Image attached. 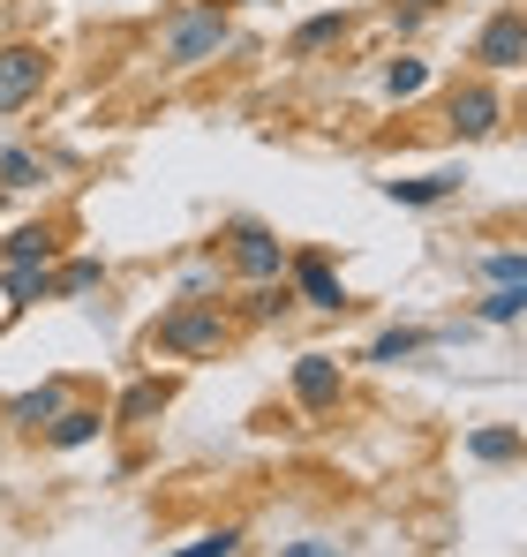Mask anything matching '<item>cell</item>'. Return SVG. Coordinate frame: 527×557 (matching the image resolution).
I'll return each instance as SVG.
<instances>
[{
  "instance_id": "6da1fadb",
  "label": "cell",
  "mask_w": 527,
  "mask_h": 557,
  "mask_svg": "<svg viewBox=\"0 0 527 557\" xmlns=\"http://www.w3.org/2000/svg\"><path fill=\"white\" fill-rule=\"evenodd\" d=\"M226 347H234V309L226 301H174L144 332V355H174V362H204V355H226Z\"/></svg>"
},
{
  "instance_id": "7a4b0ae2",
  "label": "cell",
  "mask_w": 527,
  "mask_h": 557,
  "mask_svg": "<svg viewBox=\"0 0 527 557\" xmlns=\"http://www.w3.org/2000/svg\"><path fill=\"white\" fill-rule=\"evenodd\" d=\"M226 46H234V8H219V0H181L174 15H167V30H159L167 69H204Z\"/></svg>"
},
{
  "instance_id": "3957f363",
  "label": "cell",
  "mask_w": 527,
  "mask_h": 557,
  "mask_svg": "<svg viewBox=\"0 0 527 557\" xmlns=\"http://www.w3.org/2000/svg\"><path fill=\"white\" fill-rule=\"evenodd\" d=\"M444 128H452L459 144H482V136H498V128H505V91H498L490 76H467V84H452V98H444Z\"/></svg>"
},
{
  "instance_id": "277c9868",
  "label": "cell",
  "mask_w": 527,
  "mask_h": 557,
  "mask_svg": "<svg viewBox=\"0 0 527 557\" xmlns=\"http://www.w3.org/2000/svg\"><path fill=\"white\" fill-rule=\"evenodd\" d=\"M219 242H226V264L249 278V286H257V278H286V257H294V249H286L264 219H234Z\"/></svg>"
},
{
  "instance_id": "5b68a950",
  "label": "cell",
  "mask_w": 527,
  "mask_h": 557,
  "mask_svg": "<svg viewBox=\"0 0 527 557\" xmlns=\"http://www.w3.org/2000/svg\"><path fill=\"white\" fill-rule=\"evenodd\" d=\"M53 76V53L30 46V38H0V113H23L30 98L46 91Z\"/></svg>"
},
{
  "instance_id": "8992f818",
  "label": "cell",
  "mask_w": 527,
  "mask_h": 557,
  "mask_svg": "<svg viewBox=\"0 0 527 557\" xmlns=\"http://www.w3.org/2000/svg\"><path fill=\"white\" fill-rule=\"evenodd\" d=\"M286 286H294V301H302V309H324V317H347V309H354L347 278L332 272V257H324V249L286 257Z\"/></svg>"
},
{
  "instance_id": "52a82bcc",
  "label": "cell",
  "mask_w": 527,
  "mask_h": 557,
  "mask_svg": "<svg viewBox=\"0 0 527 557\" xmlns=\"http://www.w3.org/2000/svg\"><path fill=\"white\" fill-rule=\"evenodd\" d=\"M286 384H294V407H302V414H332V407L347 399V370H340V355H302Z\"/></svg>"
},
{
  "instance_id": "ba28073f",
  "label": "cell",
  "mask_w": 527,
  "mask_h": 557,
  "mask_svg": "<svg viewBox=\"0 0 527 557\" xmlns=\"http://www.w3.org/2000/svg\"><path fill=\"white\" fill-rule=\"evenodd\" d=\"M475 61H482L490 76H505V69H527V15H520V8H498V15L475 30Z\"/></svg>"
},
{
  "instance_id": "9c48e42d",
  "label": "cell",
  "mask_w": 527,
  "mask_h": 557,
  "mask_svg": "<svg viewBox=\"0 0 527 557\" xmlns=\"http://www.w3.org/2000/svg\"><path fill=\"white\" fill-rule=\"evenodd\" d=\"M167 407H174V384H167V376H136V384L106 407V422H113V430H144V422H159Z\"/></svg>"
},
{
  "instance_id": "30bf717a",
  "label": "cell",
  "mask_w": 527,
  "mask_h": 557,
  "mask_svg": "<svg viewBox=\"0 0 527 557\" xmlns=\"http://www.w3.org/2000/svg\"><path fill=\"white\" fill-rule=\"evenodd\" d=\"M69 226L61 219H38V226H15V234H0V264H61V242Z\"/></svg>"
},
{
  "instance_id": "8fae6325",
  "label": "cell",
  "mask_w": 527,
  "mask_h": 557,
  "mask_svg": "<svg viewBox=\"0 0 527 557\" xmlns=\"http://www.w3.org/2000/svg\"><path fill=\"white\" fill-rule=\"evenodd\" d=\"M467 188V166H438V174H407V182H384L392 203H407V211H430V203H452Z\"/></svg>"
},
{
  "instance_id": "7c38bea8",
  "label": "cell",
  "mask_w": 527,
  "mask_h": 557,
  "mask_svg": "<svg viewBox=\"0 0 527 557\" xmlns=\"http://www.w3.org/2000/svg\"><path fill=\"white\" fill-rule=\"evenodd\" d=\"M98 430H113V422H106V407H90V399H69V407H61V414H53L38 437H46L53 453H76V445H90Z\"/></svg>"
},
{
  "instance_id": "4fadbf2b",
  "label": "cell",
  "mask_w": 527,
  "mask_h": 557,
  "mask_svg": "<svg viewBox=\"0 0 527 557\" xmlns=\"http://www.w3.org/2000/svg\"><path fill=\"white\" fill-rule=\"evenodd\" d=\"M354 30V15L347 8H324V15H309V23H294V38H286V53L294 61H317V53H332L340 38Z\"/></svg>"
},
{
  "instance_id": "5bb4252c",
  "label": "cell",
  "mask_w": 527,
  "mask_h": 557,
  "mask_svg": "<svg viewBox=\"0 0 527 557\" xmlns=\"http://www.w3.org/2000/svg\"><path fill=\"white\" fill-rule=\"evenodd\" d=\"M302 301H294V286L286 278H257L242 301H234V324H279V317H294Z\"/></svg>"
},
{
  "instance_id": "9a60e30c",
  "label": "cell",
  "mask_w": 527,
  "mask_h": 557,
  "mask_svg": "<svg viewBox=\"0 0 527 557\" xmlns=\"http://www.w3.org/2000/svg\"><path fill=\"white\" fill-rule=\"evenodd\" d=\"M61 407H69V384H38V392H15V399H8L0 414H8L15 430H46V422H53Z\"/></svg>"
},
{
  "instance_id": "2e32d148",
  "label": "cell",
  "mask_w": 527,
  "mask_h": 557,
  "mask_svg": "<svg viewBox=\"0 0 527 557\" xmlns=\"http://www.w3.org/2000/svg\"><path fill=\"white\" fill-rule=\"evenodd\" d=\"M0 294H8V309L53 301V264H0Z\"/></svg>"
},
{
  "instance_id": "e0dca14e",
  "label": "cell",
  "mask_w": 527,
  "mask_h": 557,
  "mask_svg": "<svg viewBox=\"0 0 527 557\" xmlns=\"http://www.w3.org/2000/svg\"><path fill=\"white\" fill-rule=\"evenodd\" d=\"M467 453L482 467H505V460H527V437L520 430H505V422H482L475 437H467Z\"/></svg>"
},
{
  "instance_id": "ac0fdd59",
  "label": "cell",
  "mask_w": 527,
  "mask_h": 557,
  "mask_svg": "<svg viewBox=\"0 0 527 557\" xmlns=\"http://www.w3.org/2000/svg\"><path fill=\"white\" fill-rule=\"evenodd\" d=\"M422 347H438V332H422V324H392V332L369 339V362H407V355H422Z\"/></svg>"
},
{
  "instance_id": "d6986e66",
  "label": "cell",
  "mask_w": 527,
  "mask_h": 557,
  "mask_svg": "<svg viewBox=\"0 0 527 557\" xmlns=\"http://www.w3.org/2000/svg\"><path fill=\"white\" fill-rule=\"evenodd\" d=\"M106 286V264L98 257H61L53 264V294H98Z\"/></svg>"
},
{
  "instance_id": "ffe728a7",
  "label": "cell",
  "mask_w": 527,
  "mask_h": 557,
  "mask_svg": "<svg viewBox=\"0 0 527 557\" xmlns=\"http://www.w3.org/2000/svg\"><path fill=\"white\" fill-rule=\"evenodd\" d=\"M422 91H430V61H415V53L384 61V98H422Z\"/></svg>"
},
{
  "instance_id": "44dd1931",
  "label": "cell",
  "mask_w": 527,
  "mask_h": 557,
  "mask_svg": "<svg viewBox=\"0 0 527 557\" xmlns=\"http://www.w3.org/2000/svg\"><path fill=\"white\" fill-rule=\"evenodd\" d=\"M46 174H53V166H46L38 151H23V144H8V151H0V188H38Z\"/></svg>"
},
{
  "instance_id": "7402d4cb",
  "label": "cell",
  "mask_w": 527,
  "mask_h": 557,
  "mask_svg": "<svg viewBox=\"0 0 527 557\" xmlns=\"http://www.w3.org/2000/svg\"><path fill=\"white\" fill-rule=\"evenodd\" d=\"M475 317H482V324H520V317H527V278H520V286H490Z\"/></svg>"
},
{
  "instance_id": "603a6c76",
  "label": "cell",
  "mask_w": 527,
  "mask_h": 557,
  "mask_svg": "<svg viewBox=\"0 0 527 557\" xmlns=\"http://www.w3.org/2000/svg\"><path fill=\"white\" fill-rule=\"evenodd\" d=\"M482 278H490V286H520L527 278V249H490V257H482Z\"/></svg>"
},
{
  "instance_id": "cb8c5ba5",
  "label": "cell",
  "mask_w": 527,
  "mask_h": 557,
  "mask_svg": "<svg viewBox=\"0 0 527 557\" xmlns=\"http://www.w3.org/2000/svg\"><path fill=\"white\" fill-rule=\"evenodd\" d=\"M174 557H242V528H219V535H196L188 550H174Z\"/></svg>"
},
{
  "instance_id": "d4e9b609",
  "label": "cell",
  "mask_w": 527,
  "mask_h": 557,
  "mask_svg": "<svg viewBox=\"0 0 527 557\" xmlns=\"http://www.w3.org/2000/svg\"><path fill=\"white\" fill-rule=\"evenodd\" d=\"M279 557H340V543H286Z\"/></svg>"
},
{
  "instance_id": "484cf974",
  "label": "cell",
  "mask_w": 527,
  "mask_h": 557,
  "mask_svg": "<svg viewBox=\"0 0 527 557\" xmlns=\"http://www.w3.org/2000/svg\"><path fill=\"white\" fill-rule=\"evenodd\" d=\"M392 8H400V0H392ZM407 8H415V15H430V8H444V0H407Z\"/></svg>"
},
{
  "instance_id": "4316f807",
  "label": "cell",
  "mask_w": 527,
  "mask_h": 557,
  "mask_svg": "<svg viewBox=\"0 0 527 557\" xmlns=\"http://www.w3.org/2000/svg\"><path fill=\"white\" fill-rule=\"evenodd\" d=\"M219 8H264V0H219Z\"/></svg>"
}]
</instances>
